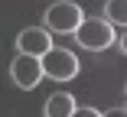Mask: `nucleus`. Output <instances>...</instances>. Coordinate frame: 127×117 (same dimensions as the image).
I'll list each match as a JSON object with an SVG mask.
<instances>
[{
    "label": "nucleus",
    "instance_id": "obj_8",
    "mask_svg": "<svg viewBox=\"0 0 127 117\" xmlns=\"http://www.w3.org/2000/svg\"><path fill=\"white\" fill-rule=\"evenodd\" d=\"M108 114H111V117H127V107H111Z\"/></svg>",
    "mask_w": 127,
    "mask_h": 117
},
{
    "label": "nucleus",
    "instance_id": "obj_3",
    "mask_svg": "<svg viewBox=\"0 0 127 117\" xmlns=\"http://www.w3.org/2000/svg\"><path fill=\"white\" fill-rule=\"evenodd\" d=\"M85 20L82 7L78 3H72V0H59V3H52L46 10V29L49 33H75L78 29V23Z\"/></svg>",
    "mask_w": 127,
    "mask_h": 117
},
{
    "label": "nucleus",
    "instance_id": "obj_6",
    "mask_svg": "<svg viewBox=\"0 0 127 117\" xmlns=\"http://www.w3.org/2000/svg\"><path fill=\"white\" fill-rule=\"evenodd\" d=\"M42 111H46L49 117H72V114H75V98L68 94V91H52Z\"/></svg>",
    "mask_w": 127,
    "mask_h": 117
},
{
    "label": "nucleus",
    "instance_id": "obj_9",
    "mask_svg": "<svg viewBox=\"0 0 127 117\" xmlns=\"http://www.w3.org/2000/svg\"><path fill=\"white\" fill-rule=\"evenodd\" d=\"M121 52L127 55V26H124V36H121Z\"/></svg>",
    "mask_w": 127,
    "mask_h": 117
},
{
    "label": "nucleus",
    "instance_id": "obj_2",
    "mask_svg": "<svg viewBox=\"0 0 127 117\" xmlns=\"http://www.w3.org/2000/svg\"><path fill=\"white\" fill-rule=\"evenodd\" d=\"M39 59H42V75H49L52 81H72L78 75V55L62 46H49Z\"/></svg>",
    "mask_w": 127,
    "mask_h": 117
},
{
    "label": "nucleus",
    "instance_id": "obj_5",
    "mask_svg": "<svg viewBox=\"0 0 127 117\" xmlns=\"http://www.w3.org/2000/svg\"><path fill=\"white\" fill-rule=\"evenodd\" d=\"M49 46H52V33L42 29V26H26L16 36V49L20 52H30V55H42Z\"/></svg>",
    "mask_w": 127,
    "mask_h": 117
},
{
    "label": "nucleus",
    "instance_id": "obj_7",
    "mask_svg": "<svg viewBox=\"0 0 127 117\" xmlns=\"http://www.w3.org/2000/svg\"><path fill=\"white\" fill-rule=\"evenodd\" d=\"M104 20L111 23V26L117 29H124L127 26V0H108V3H104Z\"/></svg>",
    "mask_w": 127,
    "mask_h": 117
},
{
    "label": "nucleus",
    "instance_id": "obj_1",
    "mask_svg": "<svg viewBox=\"0 0 127 117\" xmlns=\"http://www.w3.org/2000/svg\"><path fill=\"white\" fill-rule=\"evenodd\" d=\"M72 36H75V42H78L82 49H88V52H104L108 46L114 42V26H111L104 16H85Z\"/></svg>",
    "mask_w": 127,
    "mask_h": 117
},
{
    "label": "nucleus",
    "instance_id": "obj_4",
    "mask_svg": "<svg viewBox=\"0 0 127 117\" xmlns=\"http://www.w3.org/2000/svg\"><path fill=\"white\" fill-rule=\"evenodd\" d=\"M10 78L16 81V88H36L39 78H42V59L39 55H30V52H20L13 62H10Z\"/></svg>",
    "mask_w": 127,
    "mask_h": 117
}]
</instances>
